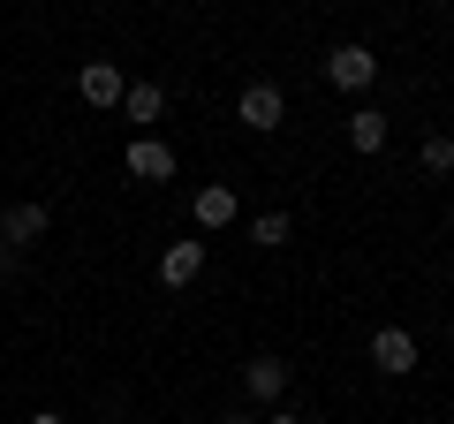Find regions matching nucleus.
I'll use <instances>...</instances> for the list:
<instances>
[{"instance_id":"nucleus-3","label":"nucleus","mask_w":454,"mask_h":424,"mask_svg":"<svg viewBox=\"0 0 454 424\" xmlns=\"http://www.w3.org/2000/svg\"><path fill=\"white\" fill-rule=\"evenodd\" d=\"M76 91H83V106H121V91H129V76H121L114 61H83Z\"/></svg>"},{"instance_id":"nucleus-14","label":"nucleus","mask_w":454,"mask_h":424,"mask_svg":"<svg viewBox=\"0 0 454 424\" xmlns=\"http://www.w3.org/2000/svg\"><path fill=\"white\" fill-rule=\"evenodd\" d=\"M265 424H310V417H295V409H273V417H265Z\"/></svg>"},{"instance_id":"nucleus-9","label":"nucleus","mask_w":454,"mask_h":424,"mask_svg":"<svg viewBox=\"0 0 454 424\" xmlns=\"http://www.w3.org/2000/svg\"><path fill=\"white\" fill-rule=\"evenodd\" d=\"M235 190H227V182H197V228H227V220H235Z\"/></svg>"},{"instance_id":"nucleus-10","label":"nucleus","mask_w":454,"mask_h":424,"mask_svg":"<svg viewBox=\"0 0 454 424\" xmlns=\"http://www.w3.org/2000/svg\"><path fill=\"white\" fill-rule=\"evenodd\" d=\"M348 152H387V114L379 106H356L348 114Z\"/></svg>"},{"instance_id":"nucleus-15","label":"nucleus","mask_w":454,"mask_h":424,"mask_svg":"<svg viewBox=\"0 0 454 424\" xmlns=\"http://www.w3.org/2000/svg\"><path fill=\"white\" fill-rule=\"evenodd\" d=\"M31 424H68V417H53V409H38V417H31Z\"/></svg>"},{"instance_id":"nucleus-7","label":"nucleus","mask_w":454,"mask_h":424,"mask_svg":"<svg viewBox=\"0 0 454 424\" xmlns=\"http://www.w3.org/2000/svg\"><path fill=\"white\" fill-rule=\"evenodd\" d=\"M243 387L258 394V402H280V394H288V364H280V357H250L243 364Z\"/></svg>"},{"instance_id":"nucleus-16","label":"nucleus","mask_w":454,"mask_h":424,"mask_svg":"<svg viewBox=\"0 0 454 424\" xmlns=\"http://www.w3.org/2000/svg\"><path fill=\"white\" fill-rule=\"evenodd\" d=\"M220 424H258V417H220Z\"/></svg>"},{"instance_id":"nucleus-6","label":"nucleus","mask_w":454,"mask_h":424,"mask_svg":"<svg viewBox=\"0 0 454 424\" xmlns=\"http://www.w3.org/2000/svg\"><path fill=\"white\" fill-rule=\"evenodd\" d=\"M197 273H205V243H167V258H160V280H167V288H190Z\"/></svg>"},{"instance_id":"nucleus-2","label":"nucleus","mask_w":454,"mask_h":424,"mask_svg":"<svg viewBox=\"0 0 454 424\" xmlns=\"http://www.w3.org/2000/svg\"><path fill=\"white\" fill-rule=\"evenodd\" d=\"M235 114L250 122V130H280V122H288V98H280V83H243V98H235Z\"/></svg>"},{"instance_id":"nucleus-8","label":"nucleus","mask_w":454,"mask_h":424,"mask_svg":"<svg viewBox=\"0 0 454 424\" xmlns=\"http://www.w3.org/2000/svg\"><path fill=\"white\" fill-rule=\"evenodd\" d=\"M38 235H46V205H8L0 212V243H38Z\"/></svg>"},{"instance_id":"nucleus-5","label":"nucleus","mask_w":454,"mask_h":424,"mask_svg":"<svg viewBox=\"0 0 454 424\" xmlns=\"http://www.w3.org/2000/svg\"><path fill=\"white\" fill-rule=\"evenodd\" d=\"M372 364H379V372H387V379L417 372V342H409L402 326H379V334H372Z\"/></svg>"},{"instance_id":"nucleus-1","label":"nucleus","mask_w":454,"mask_h":424,"mask_svg":"<svg viewBox=\"0 0 454 424\" xmlns=\"http://www.w3.org/2000/svg\"><path fill=\"white\" fill-rule=\"evenodd\" d=\"M325 76H333L340 91H372V83H379V53L348 38V46H333V53H325Z\"/></svg>"},{"instance_id":"nucleus-11","label":"nucleus","mask_w":454,"mask_h":424,"mask_svg":"<svg viewBox=\"0 0 454 424\" xmlns=\"http://www.w3.org/2000/svg\"><path fill=\"white\" fill-rule=\"evenodd\" d=\"M160 106H167L160 83H129V91H121V114L129 122H160Z\"/></svg>"},{"instance_id":"nucleus-4","label":"nucleus","mask_w":454,"mask_h":424,"mask_svg":"<svg viewBox=\"0 0 454 424\" xmlns=\"http://www.w3.org/2000/svg\"><path fill=\"white\" fill-rule=\"evenodd\" d=\"M129 175L137 182H175V145H160V137H129Z\"/></svg>"},{"instance_id":"nucleus-13","label":"nucleus","mask_w":454,"mask_h":424,"mask_svg":"<svg viewBox=\"0 0 454 424\" xmlns=\"http://www.w3.org/2000/svg\"><path fill=\"white\" fill-rule=\"evenodd\" d=\"M258 243H265V250L288 243V212H258Z\"/></svg>"},{"instance_id":"nucleus-12","label":"nucleus","mask_w":454,"mask_h":424,"mask_svg":"<svg viewBox=\"0 0 454 424\" xmlns=\"http://www.w3.org/2000/svg\"><path fill=\"white\" fill-rule=\"evenodd\" d=\"M417 160L432 167V175H447V167H454V137H439V130H432V137H424V152H417Z\"/></svg>"}]
</instances>
